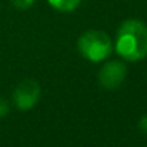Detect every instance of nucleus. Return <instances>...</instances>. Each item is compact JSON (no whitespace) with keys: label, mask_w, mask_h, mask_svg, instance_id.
I'll list each match as a JSON object with an SVG mask.
<instances>
[{"label":"nucleus","mask_w":147,"mask_h":147,"mask_svg":"<svg viewBox=\"0 0 147 147\" xmlns=\"http://www.w3.org/2000/svg\"><path fill=\"white\" fill-rule=\"evenodd\" d=\"M116 51L127 61H139L147 56V26L137 20H126L117 30Z\"/></svg>","instance_id":"nucleus-1"},{"label":"nucleus","mask_w":147,"mask_h":147,"mask_svg":"<svg viewBox=\"0 0 147 147\" xmlns=\"http://www.w3.org/2000/svg\"><path fill=\"white\" fill-rule=\"evenodd\" d=\"M77 46L82 56L92 61H101L107 59L113 50L110 37L101 30H89L83 33Z\"/></svg>","instance_id":"nucleus-2"},{"label":"nucleus","mask_w":147,"mask_h":147,"mask_svg":"<svg viewBox=\"0 0 147 147\" xmlns=\"http://www.w3.org/2000/svg\"><path fill=\"white\" fill-rule=\"evenodd\" d=\"M39 96H40L39 83L32 79H26L16 87V90L13 93V100L19 110L27 111L37 103Z\"/></svg>","instance_id":"nucleus-3"},{"label":"nucleus","mask_w":147,"mask_h":147,"mask_svg":"<svg viewBox=\"0 0 147 147\" xmlns=\"http://www.w3.org/2000/svg\"><path fill=\"white\" fill-rule=\"evenodd\" d=\"M127 69L119 60L107 61L98 71V83L107 90H116L126 79Z\"/></svg>","instance_id":"nucleus-4"},{"label":"nucleus","mask_w":147,"mask_h":147,"mask_svg":"<svg viewBox=\"0 0 147 147\" xmlns=\"http://www.w3.org/2000/svg\"><path fill=\"white\" fill-rule=\"evenodd\" d=\"M82 0H49L50 6L60 11H73L77 9Z\"/></svg>","instance_id":"nucleus-5"},{"label":"nucleus","mask_w":147,"mask_h":147,"mask_svg":"<svg viewBox=\"0 0 147 147\" xmlns=\"http://www.w3.org/2000/svg\"><path fill=\"white\" fill-rule=\"evenodd\" d=\"M10 1L17 10H26L34 3V0H10Z\"/></svg>","instance_id":"nucleus-6"},{"label":"nucleus","mask_w":147,"mask_h":147,"mask_svg":"<svg viewBox=\"0 0 147 147\" xmlns=\"http://www.w3.org/2000/svg\"><path fill=\"white\" fill-rule=\"evenodd\" d=\"M9 113V103L4 98H0V117H4Z\"/></svg>","instance_id":"nucleus-7"},{"label":"nucleus","mask_w":147,"mask_h":147,"mask_svg":"<svg viewBox=\"0 0 147 147\" xmlns=\"http://www.w3.org/2000/svg\"><path fill=\"white\" fill-rule=\"evenodd\" d=\"M140 129H142V131L147 133V116L142 117V120H140Z\"/></svg>","instance_id":"nucleus-8"}]
</instances>
